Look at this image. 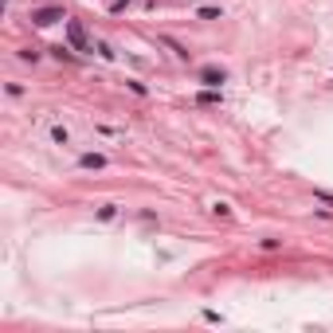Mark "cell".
<instances>
[{
    "instance_id": "obj_1",
    "label": "cell",
    "mask_w": 333,
    "mask_h": 333,
    "mask_svg": "<svg viewBox=\"0 0 333 333\" xmlns=\"http://www.w3.org/2000/svg\"><path fill=\"white\" fill-rule=\"evenodd\" d=\"M67 39H71L75 51H91V39H87V31H82L78 20H67Z\"/></svg>"
},
{
    "instance_id": "obj_2",
    "label": "cell",
    "mask_w": 333,
    "mask_h": 333,
    "mask_svg": "<svg viewBox=\"0 0 333 333\" xmlns=\"http://www.w3.org/2000/svg\"><path fill=\"white\" fill-rule=\"evenodd\" d=\"M55 20H63V8H35L31 12V24H39V28H51Z\"/></svg>"
},
{
    "instance_id": "obj_3",
    "label": "cell",
    "mask_w": 333,
    "mask_h": 333,
    "mask_svg": "<svg viewBox=\"0 0 333 333\" xmlns=\"http://www.w3.org/2000/svg\"><path fill=\"white\" fill-rule=\"evenodd\" d=\"M200 82H204V87H224L227 75L220 71V67H204V71H200Z\"/></svg>"
},
{
    "instance_id": "obj_4",
    "label": "cell",
    "mask_w": 333,
    "mask_h": 333,
    "mask_svg": "<svg viewBox=\"0 0 333 333\" xmlns=\"http://www.w3.org/2000/svg\"><path fill=\"white\" fill-rule=\"evenodd\" d=\"M78 165H82V169H102V165H106V157H102V153H82Z\"/></svg>"
},
{
    "instance_id": "obj_5",
    "label": "cell",
    "mask_w": 333,
    "mask_h": 333,
    "mask_svg": "<svg viewBox=\"0 0 333 333\" xmlns=\"http://www.w3.org/2000/svg\"><path fill=\"white\" fill-rule=\"evenodd\" d=\"M51 141H55V145H67V141H71V134H67L63 126H51Z\"/></svg>"
},
{
    "instance_id": "obj_6",
    "label": "cell",
    "mask_w": 333,
    "mask_h": 333,
    "mask_svg": "<svg viewBox=\"0 0 333 333\" xmlns=\"http://www.w3.org/2000/svg\"><path fill=\"white\" fill-rule=\"evenodd\" d=\"M114 212H118L114 204H102V208H98V220H114Z\"/></svg>"
},
{
    "instance_id": "obj_7",
    "label": "cell",
    "mask_w": 333,
    "mask_h": 333,
    "mask_svg": "<svg viewBox=\"0 0 333 333\" xmlns=\"http://www.w3.org/2000/svg\"><path fill=\"white\" fill-rule=\"evenodd\" d=\"M196 16H200V20H220V8H200Z\"/></svg>"
},
{
    "instance_id": "obj_8",
    "label": "cell",
    "mask_w": 333,
    "mask_h": 333,
    "mask_svg": "<svg viewBox=\"0 0 333 333\" xmlns=\"http://www.w3.org/2000/svg\"><path fill=\"white\" fill-rule=\"evenodd\" d=\"M200 102H204V106H216V102H220V94H212V91H204V94H200Z\"/></svg>"
}]
</instances>
